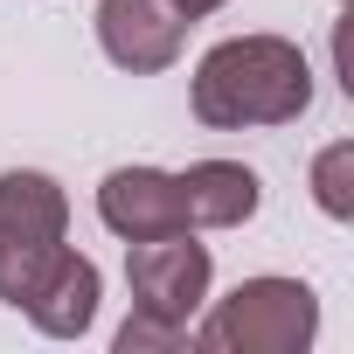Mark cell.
Segmentation results:
<instances>
[{
    "instance_id": "obj_1",
    "label": "cell",
    "mask_w": 354,
    "mask_h": 354,
    "mask_svg": "<svg viewBox=\"0 0 354 354\" xmlns=\"http://www.w3.org/2000/svg\"><path fill=\"white\" fill-rule=\"evenodd\" d=\"M306 97H313L306 56L278 35L223 42L195 77V118L202 125H285L306 111Z\"/></svg>"
},
{
    "instance_id": "obj_2",
    "label": "cell",
    "mask_w": 354,
    "mask_h": 354,
    "mask_svg": "<svg viewBox=\"0 0 354 354\" xmlns=\"http://www.w3.org/2000/svg\"><path fill=\"white\" fill-rule=\"evenodd\" d=\"M63 195L49 174H0V299L28 306L63 264Z\"/></svg>"
},
{
    "instance_id": "obj_3",
    "label": "cell",
    "mask_w": 354,
    "mask_h": 354,
    "mask_svg": "<svg viewBox=\"0 0 354 354\" xmlns=\"http://www.w3.org/2000/svg\"><path fill=\"white\" fill-rule=\"evenodd\" d=\"M125 278H132L139 319H125L118 347L132 354L139 340H174V326L195 313V299L209 292V250H202L188 230H181V236H146V243H132Z\"/></svg>"
},
{
    "instance_id": "obj_4",
    "label": "cell",
    "mask_w": 354,
    "mask_h": 354,
    "mask_svg": "<svg viewBox=\"0 0 354 354\" xmlns=\"http://www.w3.org/2000/svg\"><path fill=\"white\" fill-rule=\"evenodd\" d=\"M313 333V292L292 285V278H250L209 326H202V347H299Z\"/></svg>"
},
{
    "instance_id": "obj_5",
    "label": "cell",
    "mask_w": 354,
    "mask_h": 354,
    "mask_svg": "<svg viewBox=\"0 0 354 354\" xmlns=\"http://www.w3.org/2000/svg\"><path fill=\"white\" fill-rule=\"evenodd\" d=\"M188 35V15L174 0H104L97 8V42L125 70H167Z\"/></svg>"
},
{
    "instance_id": "obj_6",
    "label": "cell",
    "mask_w": 354,
    "mask_h": 354,
    "mask_svg": "<svg viewBox=\"0 0 354 354\" xmlns=\"http://www.w3.org/2000/svg\"><path fill=\"white\" fill-rule=\"evenodd\" d=\"M97 216H104L118 236H132V243H146V236H181V230H188L181 181H174V174H153V167H118L111 181H104V195H97Z\"/></svg>"
},
{
    "instance_id": "obj_7",
    "label": "cell",
    "mask_w": 354,
    "mask_h": 354,
    "mask_svg": "<svg viewBox=\"0 0 354 354\" xmlns=\"http://www.w3.org/2000/svg\"><path fill=\"white\" fill-rule=\"evenodd\" d=\"M174 181H181L188 230H195V223H202V230H230V223H243V216L257 209V174L236 167V160H202V167H188V174H174Z\"/></svg>"
},
{
    "instance_id": "obj_8",
    "label": "cell",
    "mask_w": 354,
    "mask_h": 354,
    "mask_svg": "<svg viewBox=\"0 0 354 354\" xmlns=\"http://www.w3.org/2000/svg\"><path fill=\"white\" fill-rule=\"evenodd\" d=\"M28 313H35V326H42V333H84V326H91V313H97V271H91L84 257H63V264H56V278L28 299Z\"/></svg>"
},
{
    "instance_id": "obj_9",
    "label": "cell",
    "mask_w": 354,
    "mask_h": 354,
    "mask_svg": "<svg viewBox=\"0 0 354 354\" xmlns=\"http://www.w3.org/2000/svg\"><path fill=\"white\" fill-rule=\"evenodd\" d=\"M347 160H354V146H326L319 153V209L326 216H347L354 202H347Z\"/></svg>"
}]
</instances>
